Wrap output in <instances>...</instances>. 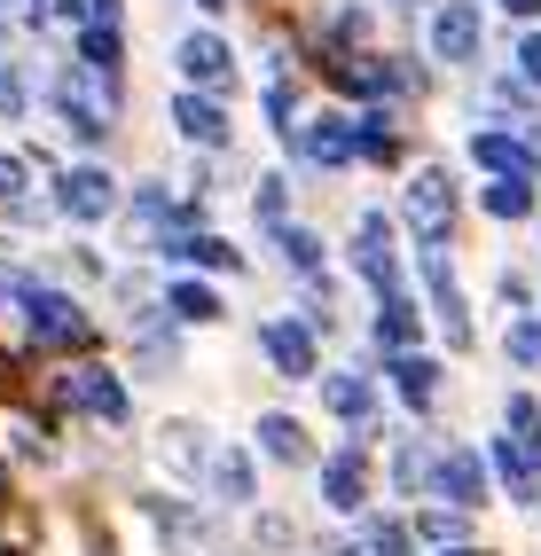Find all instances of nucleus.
<instances>
[{
  "mask_svg": "<svg viewBox=\"0 0 541 556\" xmlns=\"http://www.w3.org/2000/svg\"><path fill=\"white\" fill-rule=\"evenodd\" d=\"M180 126H189L197 141H221V134H228V118H221V110H212V102H197V94L180 102Z\"/></svg>",
  "mask_w": 541,
  "mask_h": 556,
  "instance_id": "20e7f679",
  "label": "nucleus"
},
{
  "mask_svg": "<svg viewBox=\"0 0 541 556\" xmlns=\"http://www.w3.org/2000/svg\"><path fill=\"white\" fill-rule=\"evenodd\" d=\"M197 9H228V0H197Z\"/></svg>",
  "mask_w": 541,
  "mask_h": 556,
  "instance_id": "0eeeda50",
  "label": "nucleus"
},
{
  "mask_svg": "<svg viewBox=\"0 0 541 556\" xmlns=\"http://www.w3.org/2000/svg\"><path fill=\"white\" fill-rule=\"evenodd\" d=\"M180 71H189V79H228V40H204L197 31V40L180 48Z\"/></svg>",
  "mask_w": 541,
  "mask_h": 556,
  "instance_id": "7ed1b4c3",
  "label": "nucleus"
},
{
  "mask_svg": "<svg viewBox=\"0 0 541 556\" xmlns=\"http://www.w3.org/2000/svg\"><path fill=\"white\" fill-rule=\"evenodd\" d=\"M518 63H526V79H541V40H526V48H518Z\"/></svg>",
  "mask_w": 541,
  "mask_h": 556,
  "instance_id": "39448f33",
  "label": "nucleus"
},
{
  "mask_svg": "<svg viewBox=\"0 0 541 556\" xmlns=\"http://www.w3.org/2000/svg\"><path fill=\"white\" fill-rule=\"evenodd\" d=\"M431 40H440V55H455V63H463V55H479V9H463V0H455Z\"/></svg>",
  "mask_w": 541,
  "mask_h": 556,
  "instance_id": "f257e3e1",
  "label": "nucleus"
},
{
  "mask_svg": "<svg viewBox=\"0 0 541 556\" xmlns=\"http://www.w3.org/2000/svg\"><path fill=\"white\" fill-rule=\"evenodd\" d=\"M63 212H79V219L111 212V180H102V173H71L63 180Z\"/></svg>",
  "mask_w": 541,
  "mask_h": 556,
  "instance_id": "f03ea898",
  "label": "nucleus"
},
{
  "mask_svg": "<svg viewBox=\"0 0 541 556\" xmlns=\"http://www.w3.org/2000/svg\"><path fill=\"white\" fill-rule=\"evenodd\" d=\"M511 9H518V16H533V9H541V0H511Z\"/></svg>",
  "mask_w": 541,
  "mask_h": 556,
  "instance_id": "423d86ee",
  "label": "nucleus"
}]
</instances>
